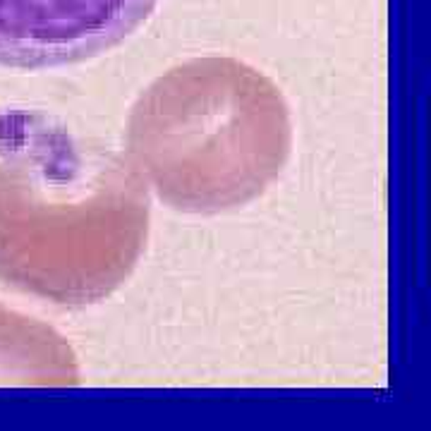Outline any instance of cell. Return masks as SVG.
Instances as JSON below:
<instances>
[{
  "label": "cell",
  "mask_w": 431,
  "mask_h": 431,
  "mask_svg": "<svg viewBox=\"0 0 431 431\" xmlns=\"http://www.w3.org/2000/svg\"><path fill=\"white\" fill-rule=\"evenodd\" d=\"M147 235V192L123 158L29 128L0 161V281L58 304L118 288Z\"/></svg>",
  "instance_id": "obj_1"
},
{
  "label": "cell",
  "mask_w": 431,
  "mask_h": 431,
  "mask_svg": "<svg viewBox=\"0 0 431 431\" xmlns=\"http://www.w3.org/2000/svg\"><path fill=\"white\" fill-rule=\"evenodd\" d=\"M235 69L228 91L156 82L137 101L128 142L161 199L185 211H218L262 192L283 166L290 125L281 96L257 74Z\"/></svg>",
  "instance_id": "obj_2"
},
{
  "label": "cell",
  "mask_w": 431,
  "mask_h": 431,
  "mask_svg": "<svg viewBox=\"0 0 431 431\" xmlns=\"http://www.w3.org/2000/svg\"><path fill=\"white\" fill-rule=\"evenodd\" d=\"M158 0H0V65L53 67L123 41Z\"/></svg>",
  "instance_id": "obj_3"
},
{
  "label": "cell",
  "mask_w": 431,
  "mask_h": 431,
  "mask_svg": "<svg viewBox=\"0 0 431 431\" xmlns=\"http://www.w3.org/2000/svg\"><path fill=\"white\" fill-rule=\"evenodd\" d=\"M77 359L67 340L41 321L0 304V386H74Z\"/></svg>",
  "instance_id": "obj_4"
}]
</instances>
